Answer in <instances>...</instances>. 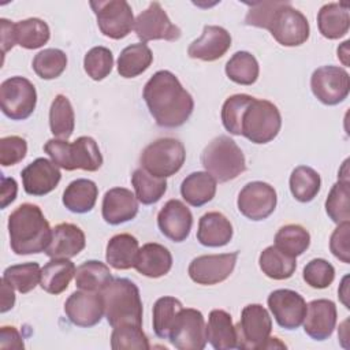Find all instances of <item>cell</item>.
Segmentation results:
<instances>
[{
    "label": "cell",
    "mask_w": 350,
    "mask_h": 350,
    "mask_svg": "<svg viewBox=\"0 0 350 350\" xmlns=\"http://www.w3.org/2000/svg\"><path fill=\"white\" fill-rule=\"evenodd\" d=\"M142 97L160 127L175 129L185 124L194 109L191 94L168 70H160L149 78Z\"/></svg>",
    "instance_id": "1"
},
{
    "label": "cell",
    "mask_w": 350,
    "mask_h": 350,
    "mask_svg": "<svg viewBox=\"0 0 350 350\" xmlns=\"http://www.w3.org/2000/svg\"><path fill=\"white\" fill-rule=\"evenodd\" d=\"M245 23L269 30L272 37L283 46H298L309 38L306 16L288 1L253 3L246 14Z\"/></svg>",
    "instance_id": "2"
},
{
    "label": "cell",
    "mask_w": 350,
    "mask_h": 350,
    "mask_svg": "<svg viewBox=\"0 0 350 350\" xmlns=\"http://www.w3.org/2000/svg\"><path fill=\"white\" fill-rule=\"evenodd\" d=\"M8 232L11 249L19 256L45 252L52 238V228L41 208L29 202L10 215Z\"/></svg>",
    "instance_id": "3"
},
{
    "label": "cell",
    "mask_w": 350,
    "mask_h": 350,
    "mask_svg": "<svg viewBox=\"0 0 350 350\" xmlns=\"http://www.w3.org/2000/svg\"><path fill=\"white\" fill-rule=\"evenodd\" d=\"M100 294L104 314L112 328L119 325L142 327V301L135 283L126 278H115Z\"/></svg>",
    "instance_id": "4"
},
{
    "label": "cell",
    "mask_w": 350,
    "mask_h": 350,
    "mask_svg": "<svg viewBox=\"0 0 350 350\" xmlns=\"http://www.w3.org/2000/svg\"><path fill=\"white\" fill-rule=\"evenodd\" d=\"M44 150L52 161L67 171H97L103 165V156L97 142L88 135L78 137L74 142L52 138L44 145Z\"/></svg>",
    "instance_id": "5"
},
{
    "label": "cell",
    "mask_w": 350,
    "mask_h": 350,
    "mask_svg": "<svg viewBox=\"0 0 350 350\" xmlns=\"http://www.w3.org/2000/svg\"><path fill=\"white\" fill-rule=\"evenodd\" d=\"M201 163L205 171L220 183L235 179L246 170L243 152L228 135L213 138L202 150Z\"/></svg>",
    "instance_id": "6"
},
{
    "label": "cell",
    "mask_w": 350,
    "mask_h": 350,
    "mask_svg": "<svg viewBox=\"0 0 350 350\" xmlns=\"http://www.w3.org/2000/svg\"><path fill=\"white\" fill-rule=\"evenodd\" d=\"M282 116L278 107L268 100L253 97L241 119V135L253 144H267L280 131Z\"/></svg>",
    "instance_id": "7"
},
{
    "label": "cell",
    "mask_w": 350,
    "mask_h": 350,
    "mask_svg": "<svg viewBox=\"0 0 350 350\" xmlns=\"http://www.w3.org/2000/svg\"><path fill=\"white\" fill-rule=\"evenodd\" d=\"M186 150L179 139L165 137L150 142L141 153L139 161L145 171L159 178L175 175L183 165Z\"/></svg>",
    "instance_id": "8"
},
{
    "label": "cell",
    "mask_w": 350,
    "mask_h": 350,
    "mask_svg": "<svg viewBox=\"0 0 350 350\" xmlns=\"http://www.w3.org/2000/svg\"><path fill=\"white\" fill-rule=\"evenodd\" d=\"M235 331L237 349H265L272 331V320L268 310L260 304L246 305L241 312V320L235 325Z\"/></svg>",
    "instance_id": "9"
},
{
    "label": "cell",
    "mask_w": 350,
    "mask_h": 350,
    "mask_svg": "<svg viewBox=\"0 0 350 350\" xmlns=\"http://www.w3.org/2000/svg\"><path fill=\"white\" fill-rule=\"evenodd\" d=\"M37 92L34 85L23 77H11L0 85V107L12 120H25L36 109Z\"/></svg>",
    "instance_id": "10"
},
{
    "label": "cell",
    "mask_w": 350,
    "mask_h": 350,
    "mask_svg": "<svg viewBox=\"0 0 350 350\" xmlns=\"http://www.w3.org/2000/svg\"><path fill=\"white\" fill-rule=\"evenodd\" d=\"M90 7L97 18L101 33L112 40H120L129 36L134 29V15L126 0L90 1Z\"/></svg>",
    "instance_id": "11"
},
{
    "label": "cell",
    "mask_w": 350,
    "mask_h": 350,
    "mask_svg": "<svg viewBox=\"0 0 350 350\" xmlns=\"http://www.w3.org/2000/svg\"><path fill=\"white\" fill-rule=\"evenodd\" d=\"M168 340L178 350H202L208 342L202 313L193 308H182Z\"/></svg>",
    "instance_id": "12"
},
{
    "label": "cell",
    "mask_w": 350,
    "mask_h": 350,
    "mask_svg": "<svg viewBox=\"0 0 350 350\" xmlns=\"http://www.w3.org/2000/svg\"><path fill=\"white\" fill-rule=\"evenodd\" d=\"M310 88L320 103L336 105L349 96V72L339 66L319 67L310 77Z\"/></svg>",
    "instance_id": "13"
},
{
    "label": "cell",
    "mask_w": 350,
    "mask_h": 350,
    "mask_svg": "<svg viewBox=\"0 0 350 350\" xmlns=\"http://www.w3.org/2000/svg\"><path fill=\"white\" fill-rule=\"evenodd\" d=\"M276 202L278 197L275 189L269 183L261 180L245 185L237 200L239 212L253 221L267 219L275 211Z\"/></svg>",
    "instance_id": "14"
},
{
    "label": "cell",
    "mask_w": 350,
    "mask_h": 350,
    "mask_svg": "<svg viewBox=\"0 0 350 350\" xmlns=\"http://www.w3.org/2000/svg\"><path fill=\"white\" fill-rule=\"evenodd\" d=\"M137 37L145 44L153 40L176 41L180 37V29L174 25L160 3L152 1L134 22Z\"/></svg>",
    "instance_id": "15"
},
{
    "label": "cell",
    "mask_w": 350,
    "mask_h": 350,
    "mask_svg": "<svg viewBox=\"0 0 350 350\" xmlns=\"http://www.w3.org/2000/svg\"><path fill=\"white\" fill-rule=\"evenodd\" d=\"M238 252L223 254H204L191 260L189 276L202 286H213L224 282L234 271Z\"/></svg>",
    "instance_id": "16"
},
{
    "label": "cell",
    "mask_w": 350,
    "mask_h": 350,
    "mask_svg": "<svg viewBox=\"0 0 350 350\" xmlns=\"http://www.w3.org/2000/svg\"><path fill=\"white\" fill-rule=\"evenodd\" d=\"M268 308L276 323L286 329H297L305 319L306 302L301 294L288 288L273 290L268 295Z\"/></svg>",
    "instance_id": "17"
},
{
    "label": "cell",
    "mask_w": 350,
    "mask_h": 350,
    "mask_svg": "<svg viewBox=\"0 0 350 350\" xmlns=\"http://www.w3.org/2000/svg\"><path fill=\"white\" fill-rule=\"evenodd\" d=\"M64 312L68 320L78 327H93L104 316V304L100 293L79 290L74 291L64 304Z\"/></svg>",
    "instance_id": "18"
},
{
    "label": "cell",
    "mask_w": 350,
    "mask_h": 350,
    "mask_svg": "<svg viewBox=\"0 0 350 350\" xmlns=\"http://www.w3.org/2000/svg\"><path fill=\"white\" fill-rule=\"evenodd\" d=\"M21 176L25 191L37 197L51 193L62 179L59 167L52 160L44 157H38L26 165Z\"/></svg>",
    "instance_id": "19"
},
{
    "label": "cell",
    "mask_w": 350,
    "mask_h": 350,
    "mask_svg": "<svg viewBox=\"0 0 350 350\" xmlns=\"http://www.w3.org/2000/svg\"><path fill=\"white\" fill-rule=\"evenodd\" d=\"M157 226L164 237L174 242H183L190 234L193 215L180 200H170L157 215Z\"/></svg>",
    "instance_id": "20"
},
{
    "label": "cell",
    "mask_w": 350,
    "mask_h": 350,
    "mask_svg": "<svg viewBox=\"0 0 350 350\" xmlns=\"http://www.w3.org/2000/svg\"><path fill=\"white\" fill-rule=\"evenodd\" d=\"M230 46L231 36L224 27L206 25L204 26L201 37L194 40L189 45L187 55L191 59H198L202 62H215L224 56Z\"/></svg>",
    "instance_id": "21"
},
{
    "label": "cell",
    "mask_w": 350,
    "mask_h": 350,
    "mask_svg": "<svg viewBox=\"0 0 350 350\" xmlns=\"http://www.w3.org/2000/svg\"><path fill=\"white\" fill-rule=\"evenodd\" d=\"M336 317V305L331 299H313L306 306L304 329L312 339L324 340L332 335Z\"/></svg>",
    "instance_id": "22"
},
{
    "label": "cell",
    "mask_w": 350,
    "mask_h": 350,
    "mask_svg": "<svg viewBox=\"0 0 350 350\" xmlns=\"http://www.w3.org/2000/svg\"><path fill=\"white\" fill-rule=\"evenodd\" d=\"M103 219L112 226L133 220L138 213V200L135 194L124 187L109 189L103 198Z\"/></svg>",
    "instance_id": "23"
},
{
    "label": "cell",
    "mask_w": 350,
    "mask_h": 350,
    "mask_svg": "<svg viewBox=\"0 0 350 350\" xmlns=\"http://www.w3.org/2000/svg\"><path fill=\"white\" fill-rule=\"evenodd\" d=\"M85 245V234L78 226L60 223L52 228V238L44 253L51 258H71L82 252Z\"/></svg>",
    "instance_id": "24"
},
{
    "label": "cell",
    "mask_w": 350,
    "mask_h": 350,
    "mask_svg": "<svg viewBox=\"0 0 350 350\" xmlns=\"http://www.w3.org/2000/svg\"><path fill=\"white\" fill-rule=\"evenodd\" d=\"M172 267V254L171 252L156 242L145 243L137 256L134 268L138 273L146 278H161L170 272Z\"/></svg>",
    "instance_id": "25"
},
{
    "label": "cell",
    "mask_w": 350,
    "mask_h": 350,
    "mask_svg": "<svg viewBox=\"0 0 350 350\" xmlns=\"http://www.w3.org/2000/svg\"><path fill=\"white\" fill-rule=\"evenodd\" d=\"M234 230L230 220L220 212H208L200 217L197 241L208 247H220L232 238Z\"/></svg>",
    "instance_id": "26"
},
{
    "label": "cell",
    "mask_w": 350,
    "mask_h": 350,
    "mask_svg": "<svg viewBox=\"0 0 350 350\" xmlns=\"http://www.w3.org/2000/svg\"><path fill=\"white\" fill-rule=\"evenodd\" d=\"M317 26L323 37L338 40L347 34L350 27V11L347 3L324 4L317 14Z\"/></svg>",
    "instance_id": "27"
},
{
    "label": "cell",
    "mask_w": 350,
    "mask_h": 350,
    "mask_svg": "<svg viewBox=\"0 0 350 350\" xmlns=\"http://www.w3.org/2000/svg\"><path fill=\"white\" fill-rule=\"evenodd\" d=\"M206 339L216 350H230L237 347V331L228 312L213 309L209 313Z\"/></svg>",
    "instance_id": "28"
},
{
    "label": "cell",
    "mask_w": 350,
    "mask_h": 350,
    "mask_svg": "<svg viewBox=\"0 0 350 350\" xmlns=\"http://www.w3.org/2000/svg\"><path fill=\"white\" fill-rule=\"evenodd\" d=\"M75 271L74 262L68 258H51L41 268L40 286L44 291L57 295L68 287Z\"/></svg>",
    "instance_id": "29"
},
{
    "label": "cell",
    "mask_w": 350,
    "mask_h": 350,
    "mask_svg": "<svg viewBox=\"0 0 350 350\" xmlns=\"http://www.w3.org/2000/svg\"><path fill=\"white\" fill-rule=\"evenodd\" d=\"M105 252L107 262L115 269L124 271L134 268L139 245L131 234H116L108 241Z\"/></svg>",
    "instance_id": "30"
},
{
    "label": "cell",
    "mask_w": 350,
    "mask_h": 350,
    "mask_svg": "<svg viewBox=\"0 0 350 350\" xmlns=\"http://www.w3.org/2000/svg\"><path fill=\"white\" fill-rule=\"evenodd\" d=\"M180 194L189 205L202 206L215 197L216 180L206 171L191 172L183 179Z\"/></svg>",
    "instance_id": "31"
},
{
    "label": "cell",
    "mask_w": 350,
    "mask_h": 350,
    "mask_svg": "<svg viewBox=\"0 0 350 350\" xmlns=\"http://www.w3.org/2000/svg\"><path fill=\"white\" fill-rule=\"evenodd\" d=\"M97 185L85 178L72 180L63 193V205L74 213L90 212L97 201Z\"/></svg>",
    "instance_id": "32"
},
{
    "label": "cell",
    "mask_w": 350,
    "mask_h": 350,
    "mask_svg": "<svg viewBox=\"0 0 350 350\" xmlns=\"http://www.w3.org/2000/svg\"><path fill=\"white\" fill-rule=\"evenodd\" d=\"M258 265L265 276L273 280H284L291 278L295 272L297 260L295 257L280 250L278 246L272 245L261 252Z\"/></svg>",
    "instance_id": "33"
},
{
    "label": "cell",
    "mask_w": 350,
    "mask_h": 350,
    "mask_svg": "<svg viewBox=\"0 0 350 350\" xmlns=\"http://www.w3.org/2000/svg\"><path fill=\"white\" fill-rule=\"evenodd\" d=\"M152 62L153 53L146 44H131L126 46L118 57V72L123 78H135L146 71Z\"/></svg>",
    "instance_id": "34"
},
{
    "label": "cell",
    "mask_w": 350,
    "mask_h": 350,
    "mask_svg": "<svg viewBox=\"0 0 350 350\" xmlns=\"http://www.w3.org/2000/svg\"><path fill=\"white\" fill-rule=\"evenodd\" d=\"M51 30L40 18H27L14 23L15 44L25 49H37L48 42Z\"/></svg>",
    "instance_id": "35"
},
{
    "label": "cell",
    "mask_w": 350,
    "mask_h": 350,
    "mask_svg": "<svg viewBox=\"0 0 350 350\" xmlns=\"http://www.w3.org/2000/svg\"><path fill=\"white\" fill-rule=\"evenodd\" d=\"M51 133L59 139H68L75 127V115L70 100L64 94H57L49 109Z\"/></svg>",
    "instance_id": "36"
},
{
    "label": "cell",
    "mask_w": 350,
    "mask_h": 350,
    "mask_svg": "<svg viewBox=\"0 0 350 350\" xmlns=\"http://www.w3.org/2000/svg\"><path fill=\"white\" fill-rule=\"evenodd\" d=\"M112 279L109 267L97 260L85 261L75 271V284L79 290L101 293Z\"/></svg>",
    "instance_id": "37"
},
{
    "label": "cell",
    "mask_w": 350,
    "mask_h": 350,
    "mask_svg": "<svg viewBox=\"0 0 350 350\" xmlns=\"http://www.w3.org/2000/svg\"><path fill=\"white\" fill-rule=\"evenodd\" d=\"M320 175L312 167L298 165L290 175V191L299 202L312 201L320 191Z\"/></svg>",
    "instance_id": "38"
},
{
    "label": "cell",
    "mask_w": 350,
    "mask_h": 350,
    "mask_svg": "<svg viewBox=\"0 0 350 350\" xmlns=\"http://www.w3.org/2000/svg\"><path fill=\"white\" fill-rule=\"evenodd\" d=\"M131 183L135 190L137 200L144 205L156 204L167 190L165 178H159L144 168H138L131 175Z\"/></svg>",
    "instance_id": "39"
},
{
    "label": "cell",
    "mask_w": 350,
    "mask_h": 350,
    "mask_svg": "<svg viewBox=\"0 0 350 350\" xmlns=\"http://www.w3.org/2000/svg\"><path fill=\"white\" fill-rule=\"evenodd\" d=\"M226 74L238 85H253L260 74L258 62L250 52H235L226 64Z\"/></svg>",
    "instance_id": "40"
},
{
    "label": "cell",
    "mask_w": 350,
    "mask_h": 350,
    "mask_svg": "<svg viewBox=\"0 0 350 350\" xmlns=\"http://www.w3.org/2000/svg\"><path fill=\"white\" fill-rule=\"evenodd\" d=\"M182 304L175 297H161L153 306V331L161 339H168L174 323L182 310Z\"/></svg>",
    "instance_id": "41"
},
{
    "label": "cell",
    "mask_w": 350,
    "mask_h": 350,
    "mask_svg": "<svg viewBox=\"0 0 350 350\" xmlns=\"http://www.w3.org/2000/svg\"><path fill=\"white\" fill-rule=\"evenodd\" d=\"M310 245V235L308 230L299 224H287L278 230L275 235V246L287 254L301 256Z\"/></svg>",
    "instance_id": "42"
},
{
    "label": "cell",
    "mask_w": 350,
    "mask_h": 350,
    "mask_svg": "<svg viewBox=\"0 0 350 350\" xmlns=\"http://www.w3.org/2000/svg\"><path fill=\"white\" fill-rule=\"evenodd\" d=\"M325 211L329 219L336 223L350 220V189L349 179H339L329 190L325 200Z\"/></svg>",
    "instance_id": "43"
},
{
    "label": "cell",
    "mask_w": 350,
    "mask_h": 350,
    "mask_svg": "<svg viewBox=\"0 0 350 350\" xmlns=\"http://www.w3.org/2000/svg\"><path fill=\"white\" fill-rule=\"evenodd\" d=\"M40 278L41 268L38 262H23L11 265L3 272V279L22 294L31 291L40 283Z\"/></svg>",
    "instance_id": "44"
},
{
    "label": "cell",
    "mask_w": 350,
    "mask_h": 350,
    "mask_svg": "<svg viewBox=\"0 0 350 350\" xmlns=\"http://www.w3.org/2000/svg\"><path fill=\"white\" fill-rule=\"evenodd\" d=\"M31 67L40 78L55 79L66 70L67 56L62 49L46 48L34 56Z\"/></svg>",
    "instance_id": "45"
},
{
    "label": "cell",
    "mask_w": 350,
    "mask_h": 350,
    "mask_svg": "<svg viewBox=\"0 0 350 350\" xmlns=\"http://www.w3.org/2000/svg\"><path fill=\"white\" fill-rule=\"evenodd\" d=\"M253 100L249 94H234L230 96L221 107V122L224 129L232 135H241V119L243 111Z\"/></svg>",
    "instance_id": "46"
},
{
    "label": "cell",
    "mask_w": 350,
    "mask_h": 350,
    "mask_svg": "<svg viewBox=\"0 0 350 350\" xmlns=\"http://www.w3.org/2000/svg\"><path fill=\"white\" fill-rule=\"evenodd\" d=\"M111 347L113 350H148L150 346L141 325H119L115 327L111 334Z\"/></svg>",
    "instance_id": "47"
},
{
    "label": "cell",
    "mask_w": 350,
    "mask_h": 350,
    "mask_svg": "<svg viewBox=\"0 0 350 350\" xmlns=\"http://www.w3.org/2000/svg\"><path fill=\"white\" fill-rule=\"evenodd\" d=\"M113 67V55L105 46H94L83 57V68L86 74L94 79L101 81L108 77Z\"/></svg>",
    "instance_id": "48"
},
{
    "label": "cell",
    "mask_w": 350,
    "mask_h": 350,
    "mask_svg": "<svg viewBox=\"0 0 350 350\" xmlns=\"http://www.w3.org/2000/svg\"><path fill=\"white\" fill-rule=\"evenodd\" d=\"M302 278L313 288H327L335 279V268L324 258H313L304 267Z\"/></svg>",
    "instance_id": "49"
},
{
    "label": "cell",
    "mask_w": 350,
    "mask_h": 350,
    "mask_svg": "<svg viewBox=\"0 0 350 350\" xmlns=\"http://www.w3.org/2000/svg\"><path fill=\"white\" fill-rule=\"evenodd\" d=\"M27 144L19 135H8L0 139V164L3 167L15 165L25 159Z\"/></svg>",
    "instance_id": "50"
},
{
    "label": "cell",
    "mask_w": 350,
    "mask_h": 350,
    "mask_svg": "<svg viewBox=\"0 0 350 350\" xmlns=\"http://www.w3.org/2000/svg\"><path fill=\"white\" fill-rule=\"evenodd\" d=\"M349 232H350V223L345 221L338 224L334 230L331 239H329V249L332 254L345 264L350 262V249H349Z\"/></svg>",
    "instance_id": "51"
},
{
    "label": "cell",
    "mask_w": 350,
    "mask_h": 350,
    "mask_svg": "<svg viewBox=\"0 0 350 350\" xmlns=\"http://www.w3.org/2000/svg\"><path fill=\"white\" fill-rule=\"evenodd\" d=\"M0 347L1 349H16V350H21L25 347L22 336L15 327H8V325L1 327Z\"/></svg>",
    "instance_id": "52"
},
{
    "label": "cell",
    "mask_w": 350,
    "mask_h": 350,
    "mask_svg": "<svg viewBox=\"0 0 350 350\" xmlns=\"http://www.w3.org/2000/svg\"><path fill=\"white\" fill-rule=\"evenodd\" d=\"M18 185L14 178L1 176V209H4L8 204H11L16 198Z\"/></svg>",
    "instance_id": "53"
},
{
    "label": "cell",
    "mask_w": 350,
    "mask_h": 350,
    "mask_svg": "<svg viewBox=\"0 0 350 350\" xmlns=\"http://www.w3.org/2000/svg\"><path fill=\"white\" fill-rule=\"evenodd\" d=\"M0 25H1V48H3V55H5V52L15 45L14 23L10 22L8 19L1 18Z\"/></svg>",
    "instance_id": "54"
},
{
    "label": "cell",
    "mask_w": 350,
    "mask_h": 350,
    "mask_svg": "<svg viewBox=\"0 0 350 350\" xmlns=\"http://www.w3.org/2000/svg\"><path fill=\"white\" fill-rule=\"evenodd\" d=\"M12 288V286H10L4 279H1V313H5L7 310L12 309L15 304V295Z\"/></svg>",
    "instance_id": "55"
}]
</instances>
